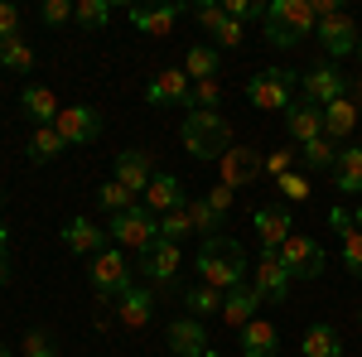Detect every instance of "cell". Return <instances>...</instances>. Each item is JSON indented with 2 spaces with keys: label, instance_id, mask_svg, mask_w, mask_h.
<instances>
[{
  "label": "cell",
  "instance_id": "cell-1",
  "mask_svg": "<svg viewBox=\"0 0 362 357\" xmlns=\"http://www.w3.org/2000/svg\"><path fill=\"white\" fill-rule=\"evenodd\" d=\"M198 275H203V285H213V290H237L242 280H251L247 275V251H242V242L237 237H208L203 247H198Z\"/></svg>",
  "mask_w": 362,
  "mask_h": 357
},
{
  "label": "cell",
  "instance_id": "cell-2",
  "mask_svg": "<svg viewBox=\"0 0 362 357\" xmlns=\"http://www.w3.org/2000/svg\"><path fill=\"white\" fill-rule=\"evenodd\" d=\"M179 140H184V150L194 160H223L232 150V126L218 111H189L184 126H179Z\"/></svg>",
  "mask_w": 362,
  "mask_h": 357
},
{
  "label": "cell",
  "instance_id": "cell-3",
  "mask_svg": "<svg viewBox=\"0 0 362 357\" xmlns=\"http://www.w3.org/2000/svg\"><path fill=\"white\" fill-rule=\"evenodd\" d=\"M87 280H92V295L97 300H121L131 285H136V271H131V256L121 247H107L102 256H92V271H87Z\"/></svg>",
  "mask_w": 362,
  "mask_h": 357
},
{
  "label": "cell",
  "instance_id": "cell-4",
  "mask_svg": "<svg viewBox=\"0 0 362 357\" xmlns=\"http://www.w3.org/2000/svg\"><path fill=\"white\" fill-rule=\"evenodd\" d=\"M107 237H112L121 251H150L155 242H160V222H155V213L145 208V203H136V208H126V213H116L112 222H107Z\"/></svg>",
  "mask_w": 362,
  "mask_h": 357
},
{
  "label": "cell",
  "instance_id": "cell-5",
  "mask_svg": "<svg viewBox=\"0 0 362 357\" xmlns=\"http://www.w3.org/2000/svg\"><path fill=\"white\" fill-rule=\"evenodd\" d=\"M295 87H300V73H290V68H261L247 83V102L256 111H290Z\"/></svg>",
  "mask_w": 362,
  "mask_h": 357
},
{
  "label": "cell",
  "instance_id": "cell-6",
  "mask_svg": "<svg viewBox=\"0 0 362 357\" xmlns=\"http://www.w3.org/2000/svg\"><path fill=\"white\" fill-rule=\"evenodd\" d=\"M136 271L145 275L155 290H179V275H184V251L160 237L150 251H140V256H136Z\"/></svg>",
  "mask_w": 362,
  "mask_h": 357
},
{
  "label": "cell",
  "instance_id": "cell-7",
  "mask_svg": "<svg viewBox=\"0 0 362 357\" xmlns=\"http://www.w3.org/2000/svg\"><path fill=\"white\" fill-rule=\"evenodd\" d=\"M324 261H329V256H324V247H319L309 232H295V237L280 247V266L290 271V280H319V275H324Z\"/></svg>",
  "mask_w": 362,
  "mask_h": 357
},
{
  "label": "cell",
  "instance_id": "cell-8",
  "mask_svg": "<svg viewBox=\"0 0 362 357\" xmlns=\"http://www.w3.org/2000/svg\"><path fill=\"white\" fill-rule=\"evenodd\" d=\"M348 83H353V78H343L334 63L319 58V68L300 73V97L314 102V107H329V102H338V97H348Z\"/></svg>",
  "mask_w": 362,
  "mask_h": 357
},
{
  "label": "cell",
  "instance_id": "cell-9",
  "mask_svg": "<svg viewBox=\"0 0 362 357\" xmlns=\"http://www.w3.org/2000/svg\"><path fill=\"white\" fill-rule=\"evenodd\" d=\"M314 39L324 44V58H329V63H334V58L358 54V20H353L348 10H338V15H329V20H319Z\"/></svg>",
  "mask_w": 362,
  "mask_h": 357
},
{
  "label": "cell",
  "instance_id": "cell-10",
  "mask_svg": "<svg viewBox=\"0 0 362 357\" xmlns=\"http://www.w3.org/2000/svg\"><path fill=\"white\" fill-rule=\"evenodd\" d=\"M251 285L261 290V300H266V304H285V300H290V285H295V280H290V271L280 266V251H261V256H256V266H251Z\"/></svg>",
  "mask_w": 362,
  "mask_h": 357
},
{
  "label": "cell",
  "instance_id": "cell-11",
  "mask_svg": "<svg viewBox=\"0 0 362 357\" xmlns=\"http://www.w3.org/2000/svg\"><path fill=\"white\" fill-rule=\"evenodd\" d=\"M189 97H194V83H189L184 68H165V73H155L145 83V102L150 107H184L189 111Z\"/></svg>",
  "mask_w": 362,
  "mask_h": 357
},
{
  "label": "cell",
  "instance_id": "cell-12",
  "mask_svg": "<svg viewBox=\"0 0 362 357\" xmlns=\"http://www.w3.org/2000/svg\"><path fill=\"white\" fill-rule=\"evenodd\" d=\"M165 348H169L174 357H203L213 343H208L203 319H194V314H179V319H169V329H165Z\"/></svg>",
  "mask_w": 362,
  "mask_h": 357
},
{
  "label": "cell",
  "instance_id": "cell-13",
  "mask_svg": "<svg viewBox=\"0 0 362 357\" xmlns=\"http://www.w3.org/2000/svg\"><path fill=\"white\" fill-rule=\"evenodd\" d=\"M266 25L285 29V34H295V39H314L319 20H314L309 0H271V5H266Z\"/></svg>",
  "mask_w": 362,
  "mask_h": 357
},
{
  "label": "cell",
  "instance_id": "cell-14",
  "mask_svg": "<svg viewBox=\"0 0 362 357\" xmlns=\"http://www.w3.org/2000/svg\"><path fill=\"white\" fill-rule=\"evenodd\" d=\"M218 174H223L218 184H227V189L237 193V189H247V184H256L266 169H261V155H256L251 145H232L223 160H218Z\"/></svg>",
  "mask_w": 362,
  "mask_h": 357
},
{
  "label": "cell",
  "instance_id": "cell-15",
  "mask_svg": "<svg viewBox=\"0 0 362 357\" xmlns=\"http://www.w3.org/2000/svg\"><path fill=\"white\" fill-rule=\"evenodd\" d=\"M251 232L261 237V251H280L295 237V222L285 213V203H271V208H256L251 213Z\"/></svg>",
  "mask_w": 362,
  "mask_h": 357
},
{
  "label": "cell",
  "instance_id": "cell-16",
  "mask_svg": "<svg viewBox=\"0 0 362 357\" xmlns=\"http://www.w3.org/2000/svg\"><path fill=\"white\" fill-rule=\"evenodd\" d=\"M54 131L63 136V145H92L102 136V116L92 107H63L54 121Z\"/></svg>",
  "mask_w": 362,
  "mask_h": 357
},
{
  "label": "cell",
  "instance_id": "cell-17",
  "mask_svg": "<svg viewBox=\"0 0 362 357\" xmlns=\"http://www.w3.org/2000/svg\"><path fill=\"white\" fill-rule=\"evenodd\" d=\"M285 136L295 140V145H309V140L324 136V107H314L305 97H295L290 111H285Z\"/></svg>",
  "mask_w": 362,
  "mask_h": 357
},
{
  "label": "cell",
  "instance_id": "cell-18",
  "mask_svg": "<svg viewBox=\"0 0 362 357\" xmlns=\"http://www.w3.org/2000/svg\"><path fill=\"white\" fill-rule=\"evenodd\" d=\"M140 203L150 208V213H179V208H189V193H184V184H179V174H155L150 179V189L140 193Z\"/></svg>",
  "mask_w": 362,
  "mask_h": 357
},
{
  "label": "cell",
  "instance_id": "cell-19",
  "mask_svg": "<svg viewBox=\"0 0 362 357\" xmlns=\"http://www.w3.org/2000/svg\"><path fill=\"white\" fill-rule=\"evenodd\" d=\"M112 179L121 184V189H131V193H145L150 179H155V155H150V150H126V155H116Z\"/></svg>",
  "mask_w": 362,
  "mask_h": 357
},
{
  "label": "cell",
  "instance_id": "cell-20",
  "mask_svg": "<svg viewBox=\"0 0 362 357\" xmlns=\"http://www.w3.org/2000/svg\"><path fill=\"white\" fill-rule=\"evenodd\" d=\"M237 348H242V357H276L280 353V329L271 319L256 314L247 329H237Z\"/></svg>",
  "mask_w": 362,
  "mask_h": 357
},
{
  "label": "cell",
  "instance_id": "cell-21",
  "mask_svg": "<svg viewBox=\"0 0 362 357\" xmlns=\"http://www.w3.org/2000/svg\"><path fill=\"white\" fill-rule=\"evenodd\" d=\"M150 319H155V290L131 285V290L116 300V324H121V329H145Z\"/></svg>",
  "mask_w": 362,
  "mask_h": 357
},
{
  "label": "cell",
  "instance_id": "cell-22",
  "mask_svg": "<svg viewBox=\"0 0 362 357\" xmlns=\"http://www.w3.org/2000/svg\"><path fill=\"white\" fill-rule=\"evenodd\" d=\"M63 247L73 251V256H87V261H92V256L107 251V232H102L92 218H73L68 227H63Z\"/></svg>",
  "mask_w": 362,
  "mask_h": 357
},
{
  "label": "cell",
  "instance_id": "cell-23",
  "mask_svg": "<svg viewBox=\"0 0 362 357\" xmlns=\"http://www.w3.org/2000/svg\"><path fill=\"white\" fill-rule=\"evenodd\" d=\"M261 290L251 285V280H242L237 290H227V300H223V324H232V329H247L251 319H256V309H261Z\"/></svg>",
  "mask_w": 362,
  "mask_h": 357
},
{
  "label": "cell",
  "instance_id": "cell-24",
  "mask_svg": "<svg viewBox=\"0 0 362 357\" xmlns=\"http://www.w3.org/2000/svg\"><path fill=\"white\" fill-rule=\"evenodd\" d=\"M20 107H25V116L34 121V126H54L58 111H63V107H58V97L44 83H29L25 92H20Z\"/></svg>",
  "mask_w": 362,
  "mask_h": 357
},
{
  "label": "cell",
  "instance_id": "cell-25",
  "mask_svg": "<svg viewBox=\"0 0 362 357\" xmlns=\"http://www.w3.org/2000/svg\"><path fill=\"white\" fill-rule=\"evenodd\" d=\"M179 15H184V10L169 5V0H165V5H136V10H131V25H136L140 34H169Z\"/></svg>",
  "mask_w": 362,
  "mask_h": 357
},
{
  "label": "cell",
  "instance_id": "cell-26",
  "mask_svg": "<svg viewBox=\"0 0 362 357\" xmlns=\"http://www.w3.org/2000/svg\"><path fill=\"white\" fill-rule=\"evenodd\" d=\"M358 116H362V111L353 107V97H338V102H329V107H324V136H329V140L353 136V131H358Z\"/></svg>",
  "mask_w": 362,
  "mask_h": 357
},
{
  "label": "cell",
  "instance_id": "cell-27",
  "mask_svg": "<svg viewBox=\"0 0 362 357\" xmlns=\"http://www.w3.org/2000/svg\"><path fill=\"white\" fill-rule=\"evenodd\" d=\"M300 353L305 357H343V338L334 324H309L300 338Z\"/></svg>",
  "mask_w": 362,
  "mask_h": 357
},
{
  "label": "cell",
  "instance_id": "cell-28",
  "mask_svg": "<svg viewBox=\"0 0 362 357\" xmlns=\"http://www.w3.org/2000/svg\"><path fill=\"white\" fill-rule=\"evenodd\" d=\"M334 184H338V193H362V145H348V150H338Z\"/></svg>",
  "mask_w": 362,
  "mask_h": 357
},
{
  "label": "cell",
  "instance_id": "cell-29",
  "mask_svg": "<svg viewBox=\"0 0 362 357\" xmlns=\"http://www.w3.org/2000/svg\"><path fill=\"white\" fill-rule=\"evenodd\" d=\"M218 63H223V54L213 44H194L184 54V73H189V83H208V78H218Z\"/></svg>",
  "mask_w": 362,
  "mask_h": 357
},
{
  "label": "cell",
  "instance_id": "cell-30",
  "mask_svg": "<svg viewBox=\"0 0 362 357\" xmlns=\"http://www.w3.org/2000/svg\"><path fill=\"white\" fill-rule=\"evenodd\" d=\"M63 150L68 145H63V136H58L54 126H34V136H29V165H49Z\"/></svg>",
  "mask_w": 362,
  "mask_h": 357
},
{
  "label": "cell",
  "instance_id": "cell-31",
  "mask_svg": "<svg viewBox=\"0 0 362 357\" xmlns=\"http://www.w3.org/2000/svg\"><path fill=\"white\" fill-rule=\"evenodd\" d=\"M300 165H305L309 174H319V169H334V165H338V140L319 136V140H309V145H300Z\"/></svg>",
  "mask_w": 362,
  "mask_h": 357
},
{
  "label": "cell",
  "instance_id": "cell-32",
  "mask_svg": "<svg viewBox=\"0 0 362 357\" xmlns=\"http://www.w3.org/2000/svg\"><path fill=\"white\" fill-rule=\"evenodd\" d=\"M223 290H213V285H194V290H184V309L194 314V319H208V314H223Z\"/></svg>",
  "mask_w": 362,
  "mask_h": 357
},
{
  "label": "cell",
  "instance_id": "cell-33",
  "mask_svg": "<svg viewBox=\"0 0 362 357\" xmlns=\"http://www.w3.org/2000/svg\"><path fill=\"white\" fill-rule=\"evenodd\" d=\"M189 222H194V237L208 242V237H223V222L227 218L208 208V198H189Z\"/></svg>",
  "mask_w": 362,
  "mask_h": 357
},
{
  "label": "cell",
  "instance_id": "cell-34",
  "mask_svg": "<svg viewBox=\"0 0 362 357\" xmlns=\"http://www.w3.org/2000/svg\"><path fill=\"white\" fill-rule=\"evenodd\" d=\"M112 15H116L112 0H73V20H78L83 29H102V25H112Z\"/></svg>",
  "mask_w": 362,
  "mask_h": 357
},
{
  "label": "cell",
  "instance_id": "cell-35",
  "mask_svg": "<svg viewBox=\"0 0 362 357\" xmlns=\"http://www.w3.org/2000/svg\"><path fill=\"white\" fill-rule=\"evenodd\" d=\"M97 208H102L107 218H116V213H126V208H136V193H131V189H121L116 179H107V184L97 189Z\"/></svg>",
  "mask_w": 362,
  "mask_h": 357
},
{
  "label": "cell",
  "instance_id": "cell-36",
  "mask_svg": "<svg viewBox=\"0 0 362 357\" xmlns=\"http://www.w3.org/2000/svg\"><path fill=\"white\" fill-rule=\"evenodd\" d=\"M5 73H15V78L34 73V49H29L25 39H10L5 44Z\"/></svg>",
  "mask_w": 362,
  "mask_h": 357
},
{
  "label": "cell",
  "instance_id": "cell-37",
  "mask_svg": "<svg viewBox=\"0 0 362 357\" xmlns=\"http://www.w3.org/2000/svg\"><path fill=\"white\" fill-rule=\"evenodd\" d=\"M160 237H165V242H174V247H179L184 237H194V222H189V208H179V213H165V218H160Z\"/></svg>",
  "mask_w": 362,
  "mask_h": 357
},
{
  "label": "cell",
  "instance_id": "cell-38",
  "mask_svg": "<svg viewBox=\"0 0 362 357\" xmlns=\"http://www.w3.org/2000/svg\"><path fill=\"white\" fill-rule=\"evenodd\" d=\"M223 102V83L208 78V83H194V97H189V111H218Z\"/></svg>",
  "mask_w": 362,
  "mask_h": 357
},
{
  "label": "cell",
  "instance_id": "cell-39",
  "mask_svg": "<svg viewBox=\"0 0 362 357\" xmlns=\"http://www.w3.org/2000/svg\"><path fill=\"white\" fill-rule=\"evenodd\" d=\"M242 34H247V25H237V20H227V15L208 29V39H213L218 49H237V44H242Z\"/></svg>",
  "mask_w": 362,
  "mask_h": 357
},
{
  "label": "cell",
  "instance_id": "cell-40",
  "mask_svg": "<svg viewBox=\"0 0 362 357\" xmlns=\"http://www.w3.org/2000/svg\"><path fill=\"white\" fill-rule=\"evenodd\" d=\"M25 357H58V343L49 329H29L25 333Z\"/></svg>",
  "mask_w": 362,
  "mask_h": 357
},
{
  "label": "cell",
  "instance_id": "cell-41",
  "mask_svg": "<svg viewBox=\"0 0 362 357\" xmlns=\"http://www.w3.org/2000/svg\"><path fill=\"white\" fill-rule=\"evenodd\" d=\"M343 266L362 280V232L353 227V232H343Z\"/></svg>",
  "mask_w": 362,
  "mask_h": 357
},
{
  "label": "cell",
  "instance_id": "cell-42",
  "mask_svg": "<svg viewBox=\"0 0 362 357\" xmlns=\"http://www.w3.org/2000/svg\"><path fill=\"white\" fill-rule=\"evenodd\" d=\"M276 184H280V193H285L290 203H305V198H309V174H300V169H290V174L276 179Z\"/></svg>",
  "mask_w": 362,
  "mask_h": 357
},
{
  "label": "cell",
  "instance_id": "cell-43",
  "mask_svg": "<svg viewBox=\"0 0 362 357\" xmlns=\"http://www.w3.org/2000/svg\"><path fill=\"white\" fill-rule=\"evenodd\" d=\"M295 160H300L295 150H276V155H261V169H266L271 179H285V174L295 169Z\"/></svg>",
  "mask_w": 362,
  "mask_h": 357
},
{
  "label": "cell",
  "instance_id": "cell-44",
  "mask_svg": "<svg viewBox=\"0 0 362 357\" xmlns=\"http://www.w3.org/2000/svg\"><path fill=\"white\" fill-rule=\"evenodd\" d=\"M39 20L44 25H68L73 20V0H44L39 5Z\"/></svg>",
  "mask_w": 362,
  "mask_h": 357
},
{
  "label": "cell",
  "instance_id": "cell-45",
  "mask_svg": "<svg viewBox=\"0 0 362 357\" xmlns=\"http://www.w3.org/2000/svg\"><path fill=\"white\" fill-rule=\"evenodd\" d=\"M10 39H20V10L10 0H0V44H10Z\"/></svg>",
  "mask_w": 362,
  "mask_h": 357
},
{
  "label": "cell",
  "instance_id": "cell-46",
  "mask_svg": "<svg viewBox=\"0 0 362 357\" xmlns=\"http://www.w3.org/2000/svg\"><path fill=\"white\" fill-rule=\"evenodd\" d=\"M203 198H208V208H213V213H223V218H227V208H232V189H227V184H213Z\"/></svg>",
  "mask_w": 362,
  "mask_h": 357
},
{
  "label": "cell",
  "instance_id": "cell-47",
  "mask_svg": "<svg viewBox=\"0 0 362 357\" xmlns=\"http://www.w3.org/2000/svg\"><path fill=\"white\" fill-rule=\"evenodd\" d=\"M266 44H276V49H295V44H305V39H295V34H285V29L266 25Z\"/></svg>",
  "mask_w": 362,
  "mask_h": 357
},
{
  "label": "cell",
  "instance_id": "cell-48",
  "mask_svg": "<svg viewBox=\"0 0 362 357\" xmlns=\"http://www.w3.org/2000/svg\"><path fill=\"white\" fill-rule=\"evenodd\" d=\"M329 227H334L338 237H343V232H353V213H343V208H334V213H329Z\"/></svg>",
  "mask_w": 362,
  "mask_h": 357
},
{
  "label": "cell",
  "instance_id": "cell-49",
  "mask_svg": "<svg viewBox=\"0 0 362 357\" xmlns=\"http://www.w3.org/2000/svg\"><path fill=\"white\" fill-rule=\"evenodd\" d=\"M348 97H353V107L362 111V78H353V83H348Z\"/></svg>",
  "mask_w": 362,
  "mask_h": 357
},
{
  "label": "cell",
  "instance_id": "cell-50",
  "mask_svg": "<svg viewBox=\"0 0 362 357\" xmlns=\"http://www.w3.org/2000/svg\"><path fill=\"white\" fill-rule=\"evenodd\" d=\"M0 256H10V227H5V218H0Z\"/></svg>",
  "mask_w": 362,
  "mask_h": 357
},
{
  "label": "cell",
  "instance_id": "cell-51",
  "mask_svg": "<svg viewBox=\"0 0 362 357\" xmlns=\"http://www.w3.org/2000/svg\"><path fill=\"white\" fill-rule=\"evenodd\" d=\"M10 280V256H0V285Z\"/></svg>",
  "mask_w": 362,
  "mask_h": 357
},
{
  "label": "cell",
  "instance_id": "cell-52",
  "mask_svg": "<svg viewBox=\"0 0 362 357\" xmlns=\"http://www.w3.org/2000/svg\"><path fill=\"white\" fill-rule=\"evenodd\" d=\"M353 227H358V232H362V203H358V208H353Z\"/></svg>",
  "mask_w": 362,
  "mask_h": 357
},
{
  "label": "cell",
  "instance_id": "cell-53",
  "mask_svg": "<svg viewBox=\"0 0 362 357\" xmlns=\"http://www.w3.org/2000/svg\"><path fill=\"white\" fill-rule=\"evenodd\" d=\"M0 73H5V44H0Z\"/></svg>",
  "mask_w": 362,
  "mask_h": 357
},
{
  "label": "cell",
  "instance_id": "cell-54",
  "mask_svg": "<svg viewBox=\"0 0 362 357\" xmlns=\"http://www.w3.org/2000/svg\"><path fill=\"white\" fill-rule=\"evenodd\" d=\"M0 357H15V353H10V348H5V343H0Z\"/></svg>",
  "mask_w": 362,
  "mask_h": 357
},
{
  "label": "cell",
  "instance_id": "cell-55",
  "mask_svg": "<svg viewBox=\"0 0 362 357\" xmlns=\"http://www.w3.org/2000/svg\"><path fill=\"white\" fill-rule=\"evenodd\" d=\"M203 357H223V353H218V348H208V353H203Z\"/></svg>",
  "mask_w": 362,
  "mask_h": 357
},
{
  "label": "cell",
  "instance_id": "cell-56",
  "mask_svg": "<svg viewBox=\"0 0 362 357\" xmlns=\"http://www.w3.org/2000/svg\"><path fill=\"white\" fill-rule=\"evenodd\" d=\"M358 63H362V44H358Z\"/></svg>",
  "mask_w": 362,
  "mask_h": 357
},
{
  "label": "cell",
  "instance_id": "cell-57",
  "mask_svg": "<svg viewBox=\"0 0 362 357\" xmlns=\"http://www.w3.org/2000/svg\"><path fill=\"white\" fill-rule=\"evenodd\" d=\"M358 324H362V309H358Z\"/></svg>",
  "mask_w": 362,
  "mask_h": 357
},
{
  "label": "cell",
  "instance_id": "cell-58",
  "mask_svg": "<svg viewBox=\"0 0 362 357\" xmlns=\"http://www.w3.org/2000/svg\"><path fill=\"white\" fill-rule=\"evenodd\" d=\"M169 357H174V353H169Z\"/></svg>",
  "mask_w": 362,
  "mask_h": 357
}]
</instances>
